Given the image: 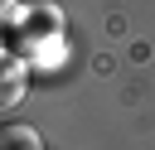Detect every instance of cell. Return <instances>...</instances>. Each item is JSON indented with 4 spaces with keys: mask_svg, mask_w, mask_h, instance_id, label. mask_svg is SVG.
Instances as JSON below:
<instances>
[{
    "mask_svg": "<svg viewBox=\"0 0 155 150\" xmlns=\"http://www.w3.org/2000/svg\"><path fill=\"white\" fill-rule=\"evenodd\" d=\"M24 63L15 58V53H0V106H15L19 97H24Z\"/></svg>",
    "mask_w": 155,
    "mask_h": 150,
    "instance_id": "1",
    "label": "cell"
},
{
    "mask_svg": "<svg viewBox=\"0 0 155 150\" xmlns=\"http://www.w3.org/2000/svg\"><path fill=\"white\" fill-rule=\"evenodd\" d=\"M0 150H44V140L24 121H0Z\"/></svg>",
    "mask_w": 155,
    "mask_h": 150,
    "instance_id": "2",
    "label": "cell"
}]
</instances>
